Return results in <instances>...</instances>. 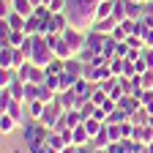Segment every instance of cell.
Segmentation results:
<instances>
[{
  "instance_id": "cell-1",
  "label": "cell",
  "mask_w": 153,
  "mask_h": 153,
  "mask_svg": "<svg viewBox=\"0 0 153 153\" xmlns=\"http://www.w3.org/2000/svg\"><path fill=\"white\" fill-rule=\"evenodd\" d=\"M22 131H25V145H27V150L33 153V150H38V148H44V145H47V137H49V131H52V128H47L41 120L27 118V120L22 123Z\"/></svg>"
},
{
  "instance_id": "cell-2",
  "label": "cell",
  "mask_w": 153,
  "mask_h": 153,
  "mask_svg": "<svg viewBox=\"0 0 153 153\" xmlns=\"http://www.w3.org/2000/svg\"><path fill=\"white\" fill-rule=\"evenodd\" d=\"M52 60H55V52H52V47H49V41H47V36H33V52H30V63H36V66L47 68Z\"/></svg>"
},
{
  "instance_id": "cell-3",
  "label": "cell",
  "mask_w": 153,
  "mask_h": 153,
  "mask_svg": "<svg viewBox=\"0 0 153 153\" xmlns=\"http://www.w3.org/2000/svg\"><path fill=\"white\" fill-rule=\"evenodd\" d=\"M16 74H19V79H22V82H36V85H44V79H47V68L36 66V63H30V60H27L25 66H19Z\"/></svg>"
},
{
  "instance_id": "cell-4",
  "label": "cell",
  "mask_w": 153,
  "mask_h": 153,
  "mask_svg": "<svg viewBox=\"0 0 153 153\" xmlns=\"http://www.w3.org/2000/svg\"><path fill=\"white\" fill-rule=\"evenodd\" d=\"M63 38H66V44L71 47V52L74 55H79V49L85 47V36H88V30H79V27H74V25H68L63 33H60Z\"/></svg>"
},
{
  "instance_id": "cell-5",
  "label": "cell",
  "mask_w": 153,
  "mask_h": 153,
  "mask_svg": "<svg viewBox=\"0 0 153 153\" xmlns=\"http://www.w3.org/2000/svg\"><path fill=\"white\" fill-rule=\"evenodd\" d=\"M63 112H66V109H63V104H60V101H52V104H47V107H44V112H41V118H38V120H41L47 128H55L57 123H60Z\"/></svg>"
},
{
  "instance_id": "cell-6",
  "label": "cell",
  "mask_w": 153,
  "mask_h": 153,
  "mask_svg": "<svg viewBox=\"0 0 153 153\" xmlns=\"http://www.w3.org/2000/svg\"><path fill=\"white\" fill-rule=\"evenodd\" d=\"M47 41H49V47H52L55 57H60V60H68V57H74L71 47L66 44V38H63L60 33H49V36H47Z\"/></svg>"
},
{
  "instance_id": "cell-7",
  "label": "cell",
  "mask_w": 153,
  "mask_h": 153,
  "mask_svg": "<svg viewBox=\"0 0 153 153\" xmlns=\"http://www.w3.org/2000/svg\"><path fill=\"white\" fill-rule=\"evenodd\" d=\"M74 90H76V96H79L82 101H90V96H93V90H96V82H90V79H85V76H79V79L74 82Z\"/></svg>"
},
{
  "instance_id": "cell-8",
  "label": "cell",
  "mask_w": 153,
  "mask_h": 153,
  "mask_svg": "<svg viewBox=\"0 0 153 153\" xmlns=\"http://www.w3.org/2000/svg\"><path fill=\"white\" fill-rule=\"evenodd\" d=\"M0 68H16V49L14 47H0Z\"/></svg>"
},
{
  "instance_id": "cell-9",
  "label": "cell",
  "mask_w": 153,
  "mask_h": 153,
  "mask_svg": "<svg viewBox=\"0 0 153 153\" xmlns=\"http://www.w3.org/2000/svg\"><path fill=\"white\" fill-rule=\"evenodd\" d=\"M115 27H118V19H115V16L96 19V22H93V30H99V33H104V36H112V33H115Z\"/></svg>"
},
{
  "instance_id": "cell-10",
  "label": "cell",
  "mask_w": 153,
  "mask_h": 153,
  "mask_svg": "<svg viewBox=\"0 0 153 153\" xmlns=\"http://www.w3.org/2000/svg\"><path fill=\"white\" fill-rule=\"evenodd\" d=\"M16 126H22V123H19L16 118H11L8 112H3V115H0V131H3V137L14 134V131H16Z\"/></svg>"
},
{
  "instance_id": "cell-11",
  "label": "cell",
  "mask_w": 153,
  "mask_h": 153,
  "mask_svg": "<svg viewBox=\"0 0 153 153\" xmlns=\"http://www.w3.org/2000/svg\"><path fill=\"white\" fill-rule=\"evenodd\" d=\"M88 142H90V131L85 128V123L71 128V145H88Z\"/></svg>"
},
{
  "instance_id": "cell-12",
  "label": "cell",
  "mask_w": 153,
  "mask_h": 153,
  "mask_svg": "<svg viewBox=\"0 0 153 153\" xmlns=\"http://www.w3.org/2000/svg\"><path fill=\"white\" fill-rule=\"evenodd\" d=\"M134 140L142 142V145H150L153 142V128L145 123V126H134Z\"/></svg>"
},
{
  "instance_id": "cell-13",
  "label": "cell",
  "mask_w": 153,
  "mask_h": 153,
  "mask_svg": "<svg viewBox=\"0 0 153 153\" xmlns=\"http://www.w3.org/2000/svg\"><path fill=\"white\" fill-rule=\"evenodd\" d=\"M47 145H49L52 150H63V148H68V142L63 140V134H60V131H55V128L49 131V137H47Z\"/></svg>"
},
{
  "instance_id": "cell-14",
  "label": "cell",
  "mask_w": 153,
  "mask_h": 153,
  "mask_svg": "<svg viewBox=\"0 0 153 153\" xmlns=\"http://www.w3.org/2000/svg\"><path fill=\"white\" fill-rule=\"evenodd\" d=\"M142 8H145V3H137V0H126V16L128 19H142Z\"/></svg>"
},
{
  "instance_id": "cell-15",
  "label": "cell",
  "mask_w": 153,
  "mask_h": 153,
  "mask_svg": "<svg viewBox=\"0 0 153 153\" xmlns=\"http://www.w3.org/2000/svg\"><path fill=\"white\" fill-rule=\"evenodd\" d=\"M66 71H71L74 76H85V63L74 55V57H68V60H66Z\"/></svg>"
},
{
  "instance_id": "cell-16",
  "label": "cell",
  "mask_w": 153,
  "mask_h": 153,
  "mask_svg": "<svg viewBox=\"0 0 153 153\" xmlns=\"http://www.w3.org/2000/svg\"><path fill=\"white\" fill-rule=\"evenodd\" d=\"M11 8H14L16 14H22V16H33V11H36V6L30 3V0H14Z\"/></svg>"
},
{
  "instance_id": "cell-17",
  "label": "cell",
  "mask_w": 153,
  "mask_h": 153,
  "mask_svg": "<svg viewBox=\"0 0 153 153\" xmlns=\"http://www.w3.org/2000/svg\"><path fill=\"white\" fill-rule=\"evenodd\" d=\"M112 11H115V0H101L96 6V19H107V16H112Z\"/></svg>"
},
{
  "instance_id": "cell-18",
  "label": "cell",
  "mask_w": 153,
  "mask_h": 153,
  "mask_svg": "<svg viewBox=\"0 0 153 153\" xmlns=\"http://www.w3.org/2000/svg\"><path fill=\"white\" fill-rule=\"evenodd\" d=\"M148 118H150V112H148L145 107H140V109H134V112L128 115V120H131L134 126H145V123H148Z\"/></svg>"
},
{
  "instance_id": "cell-19",
  "label": "cell",
  "mask_w": 153,
  "mask_h": 153,
  "mask_svg": "<svg viewBox=\"0 0 153 153\" xmlns=\"http://www.w3.org/2000/svg\"><path fill=\"white\" fill-rule=\"evenodd\" d=\"M90 142H93V148H96V150H99V148H107V145L112 142V140H109V131H107V123H104V128H101L99 134H96V137H93Z\"/></svg>"
},
{
  "instance_id": "cell-20",
  "label": "cell",
  "mask_w": 153,
  "mask_h": 153,
  "mask_svg": "<svg viewBox=\"0 0 153 153\" xmlns=\"http://www.w3.org/2000/svg\"><path fill=\"white\" fill-rule=\"evenodd\" d=\"M38 96H41V85L25 82V104H27V101H38Z\"/></svg>"
},
{
  "instance_id": "cell-21",
  "label": "cell",
  "mask_w": 153,
  "mask_h": 153,
  "mask_svg": "<svg viewBox=\"0 0 153 153\" xmlns=\"http://www.w3.org/2000/svg\"><path fill=\"white\" fill-rule=\"evenodd\" d=\"M68 25H71V22H68L66 14H55V19H52V33H63Z\"/></svg>"
},
{
  "instance_id": "cell-22",
  "label": "cell",
  "mask_w": 153,
  "mask_h": 153,
  "mask_svg": "<svg viewBox=\"0 0 153 153\" xmlns=\"http://www.w3.org/2000/svg\"><path fill=\"white\" fill-rule=\"evenodd\" d=\"M44 101H27V118H33V120H38L41 118V112H44Z\"/></svg>"
},
{
  "instance_id": "cell-23",
  "label": "cell",
  "mask_w": 153,
  "mask_h": 153,
  "mask_svg": "<svg viewBox=\"0 0 153 153\" xmlns=\"http://www.w3.org/2000/svg\"><path fill=\"white\" fill-rule=\"evenodd\" d=\"M25 41H27V33H25V30H14V33H11V38H8V47L19 49Z\"/></svg>"
},
{
  "instance_id": "cell-24",
  "label": "cell",
  "mask_w": 153,
  "mask_h": 153,
  "mask_svg": "<svg viewBox=\"0 0 153 153\" xmlns=\"http://www.w3.org/2000/svg\"><path fill=\"white\" fill-rule=\"evenodd\" d=\"M123 68H126V57H112V60H109L112 76H123Z\"/></svg>"
},
{
  "instance_id": "cell-25",
  "label": "cell",
  "mask_w": 153,
  "mask_h": 153,
  "mask_svg": "<svg viewBox=\"0 0 153 153\" xmlns=\"http://www.w3.org/2000/svg\"><path fill=\"white\" fill-rule=\"evenodd\" d=\"M57 76H60V90H71V88H74V82L79 79V76H74L71 71H63V74H57Z\"/></svg>"
},
{
  "instance_id": "cell-26",
  "label": "cell",
  "mask_w": 153,
  "mask_h": 153,
  "mask_svg": "<svg viewBox=\"0 0 153 153\" xmlns=\"http://www.w3.org/2000/svg\"><path fill=\"white\" fill-rule=\"evenodd\" d=\"M107 99H109V93H107V90H104L101 85H96V90H93V96H90V101H93L96 107H101V104H104Z\"/></svg>"
},
{
  "instance_id": "cell-27",
  "label": "cell",
  "mask_w": 153,
  "mask_h": 153,
  "mask_svg": "<svg viewBox=\"0 0 153 153\" xmlns=\"http://www.w3.org/2000/svg\"><path fill=\"white\" fill-rule=\"evenodd\" d=\"M85 128L90 131V140H93L96 134H99V131L104 128V120H96V118H88V120H85Z\"/></svg>"
},
{
  "instance_id": "cell-28",
  "label": "cell",
  "mask_w": 153,
  "mask_h": 153,
  "mask_svg": "<svg viewBox=\"0 0 153 153\" xmlns=\"http://www.w3.org/2000/svg\"><path fill=\"white\" fill-rule=\"evenodd\" d=\"M63 71H66V60H60V57H55L47 66V74H63Z\"/></svg>"
},
{
  "instance_id": "cell-29",
  "label": "cell",
  "mask_w": 153,
  "mask_h": 153,
  "mask_svg": "<svg viewBox=\"0 0 153 153\" xmlns=\"http://www.w3.org/2000/svg\"><path fill=\"white\" fill-rule=\"evenodd\" d=\"M140 85L145 90H153V68H148L145 74H140Z\"/></svg>"
},
{
  "instance_id": "cell-30",
  "label": "cell",
  "mask_w": 153,
  "mask_h": 153,
  "mask_svg": "<svg viewBox=\"0 0 153 153\" xmlns=\"http://www.w3.org/2000/svg\"><path fill=\"white\" fill-rule=\"evenodd\" d=\"M142 107L153 115V90H145V93H142Z\"/></svg>"
},
{
  "instance_id": "cell-31",
  "label": "cell",
  "mask_w": 153,
  "mask_h": 153,
  "mask_svg": "<svg viewBox=\"0 0 153 153\" xmlns=\"http://www.w3.org/2000/svg\"><path fill=\"white\" fill-rule=\"evenodd\" d=\"M128 52H131L128 41H118V49H115V57H128Z\"/></svg>"
},
{
  "instance_id": "cell-32",
  "label": "cell",
  "mask_w": 153,
  "mask_h": 153,
  "mask_svg": "<svg viewBox=\"0 0 153 153\" xmlns=\"http://www.w3.org/2000/svg\"><path fill=\"white\" fill-rule=\"evenodd\" d=\"M49 11L52 14H63L66 11V0H49Z\"/></svg>"
},
{
  "instance_id": "cell-33",
  "label": "cell",
  "mask_w": 153,
  "mask_h": 153,
  "mask_svg": "<svg viewBox=\"0 0 153 153\" xmlns=\"http://www.w3.org/2000/svg\"><path fill=\"white\" fill-rule=\"evenodd\" d=\"M142 57H145V60H148V66L153 68V49H145V52H142Z\"/></svg>"
},
{
  "instance_id": "cell-34",
  "label": "cell",
  "mask_w": 153,
  "mask_h": 153,
  "mask_svg": "<svg viewBox=\"0 0 153 153\" xmlns=\"http://www.w3.org/2000/svg\"><path fill=\"white\" fill-rule=\"evenodd\" d=\"M33 153H60V150H52L49 145H44V148H38V150H33Z\"/></svg>"
},
{
  "instance_id": "cell-35",
  "label": "cell",
  "mask_w": 153,
  "mask_h": 153,
  "mask_svg": "<svg viewBox=\"0 0 153 153\" xmlns=\"http://www.w3.org/2000/svg\"><path fill=\"white\" fill-rule=\"evenodd\" d=\"M74 150H76V145H68V148H63L60 153H74Z\"/></svg>"
},
{
  "instance_id": "cell-36",
  "label": "cell",
  "mask_w": 153,
  "mask_h": 153,
  "mask_svg": "<svg viewBox=\"0 0 153 153\" xmlns=\"http://www.w3.org/2000/svg\"><path fill=\"white\" fill-rule=\"evenodd\" d=\"M30 3H33V6L38 8V6H44V0H30Z\"/></svg>"
},
{
  "instance_id": "cell-37",
  "label": "cell",
  "mask_w": 153,
  "mask_h": 153,
  "mask_svg": "<svg viewBox=\"0 0 153 153\" xmlns=\"http://www.w3.org/2000/svg\"><path fill=\"white\" fill-rule=\"evenodd\" d=\"M148 126H150V128H153V115H150V118H148Z\"/></svg>"
},
{
  "instance_id": "cell-38",
  "label": "cell",
  "mask_w": 153,
  "mask_h": 153,
  "mask_svg": "<svg viewBox=\"0 0 153 153\" xmlns=\"http://www.w3.org/2000/svg\"><path fill=\"white\" fill-rule=\"evenodd\" d=\"M96 153H107V150H104V148H99V150H96Z\"/></svg>"
},
{
  "instance_id": "cell-39",
  "label": "cell",
  "mask_w": 153,
  "mask_h": 153,
  "mask_svg": "<svg viewBox=\"0 0 153 153\" xmlns=\"http://www.w3.org/2000/svg\"><path fill=\"white\" fill-rule=\"evenodd\" d=\"M148 150H150V153H153V142H150V145H148Z\"/></svg>"
},
{
  "instance_id": "cell-40",
  "label": "cell",
  "mask_w": 153,
  "mask_h": 153,
  "mask_svg": "<svg viewBox=\"0 0 153 153\" xmlns=\"http://www.w3.org/2000/svg\"><path fill=\"white\" fill-rule=\"evenodd\" d=\"M137 3H150V0H137Z\"/></svg>"
},
{
  "instance_id": "cell-41",
  "label": "cell",
  "mask_w": 153,
  "mask_h": 153,
  "mask_svg": "<svg viewBox=\"0 0 153 153\" xmlns=\"http://www.w3.org/2000/svg\"><path fill=\"white\" fill-rule=\"evenodd\" d=\"M140 153H150V150H148V148H145V150H140Z\"/></svg>"
},
{
  "instance_id": "cell-42",
  "label": "cell",
  "mask_w": 153,
  "mask_h": 153,
  "mask_svg": "<svg viewBox=\"0 0 153 153\" xmlns=\"http://www.w3.org/2000/svg\"><path fill=\"white\" fill-rule=\"evenodd\" d=\"M8 3H14V0H8Z\"/></svg>"
}]
</instances>
